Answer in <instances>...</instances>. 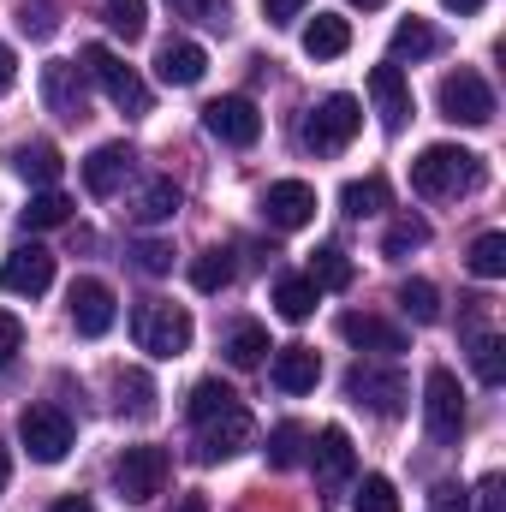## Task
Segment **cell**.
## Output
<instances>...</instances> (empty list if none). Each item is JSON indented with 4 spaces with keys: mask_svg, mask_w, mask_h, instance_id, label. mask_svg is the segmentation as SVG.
I'll list each match as a JSON object with an SVG mask.
<instances>
[{
    "mask_svg": "<svg viewBox=\"0 0 506 512\" xmlns=\"http://www.w3.org/2000/svg\"><path fill=\"white\" fill-rule=\"evenodd\" d=\"M310 0H262V12H268V24H292L298 12H304Z\"/></svg>",
    "mask_w": 506,
    "mask_h": 512,
    "instance_id": "cell-46",
    "label": "cell"
},
{
    "mask_svg": "<svg viewBox=\"0 0 506 512\" xmlns=\"http://www.w3.org/2000/svg\"><path fill=\"white\" fill-rule=\"evenodd\" d=\"M131 262H137L143 274H167V268H173V245H161V239H143V245L131 251Z\"/></svg>",
    "mask_w": 506,
    "mask_h": 512,
    "instance_id": "cell-43",
    "label": "cell"
},
{
    "mask_svg": "<svg viewBox=\"0 0 506 512\" xmlns=\"http://www.w3.org/2000/svg\"><path fill=\"white\" fill-rule=\"evenodd\" d=\"M167 453L161 447H126L120 459H114V489H120V501L131 507H149L161 489H167Z\"/></svg>",
    "mask_w": 506,
    "mask_h": 512,
    "instance_id": "cell-7",
    "label": "cell"
},
{
    "mask_svg": "<svg viewBox=\"0 0 506 512\" xmlns=\"http://www.w3.org/2000/svg\"><path fill=\"white\" fill-rule=\"evenodd\" d=\"M256 435L251 411L245 405H233V411H221V417H209V423H197V459L203 465H221V459H233V453H245Z\"/></svg>",
    "mask_w": 506,
    "mask_h": 512,
    "instance_id": "cell-11",
    "label": "cell"
},
{
    "mask_svg": "<svg viewBox=\"0 0 506 512\" xmlns=\"http://www.w3.org/2000/svg\"><path fill=\"white\" fill-rule=\"evenodd\" d=\"M346 48H352V24H346V18L316 12V18L304 24V54H310V60H340Z\"/></svg>",
    "mask_w": 506,
    "mask_h": 512,
    "instance_id": "cell-24",
    "label": "cell"
},
{
    "mask_svg": "<svg viewBox=\"0 0 506 512\" xmlns=\"http://www.w3.org/2000/svg\"><path fill=\"white\" fill-rule=\"evenodd\" d=\"M429 512H471V495H465L459 483H441V489L429 495Z\"/></svg>",
    "mask_w": 506,
    "mask_h": 512,
    "instance_id": "cell-45",
    "label": "cell"
},
{
    "mask_svg": "<svg viewBox=\"0 0 506 512\" xmlns=\"http://www.w3.org/2000/svg\"><path fill=\"white\" fill-rule=\"evenodd\" d=\"M191 310L185 304H167V298H143L137 310H131V340H137V352H149V358H185L191 352Z\"/></svg>",
    "mask_w": 506,
    "mask_h": 512,
    "instance_id": "cell-2",
    "label": "cell"
},
{
    "mask_svg": "<svg viewBox=\"0 0 506 512\" xmlns=\"http://www.w3.org/2000/svg\"><path fill=\"white\" fill-rule=\"evenodd\" d=\"M399 310H405L417 328H429V322H441V292H435L429 280H405V286H399Z\"/></svg>",
    "mask_w": 506,
    "mask_h": 512,
    "instance_id": "cell-32",
    "label": "cell"
},
{
    "mask_svg": "<svg viewBox=\"0 0 506 512\" xmlns=\"http://www.w3.org/2000/svg\"><path fill=\"white\" fill-rule=\"evenodd\" d=\"M340 203H346V215H358V221H364V215H381V209H387V179H376V173H370V179H352V185L340 191Z\"/></svg>",
    "mask_w": 506,
    "mask_h": 512,
    "instance_id": "cell-38",
    "label": "cell"
},
{
    "mask_svg": "<svg viewBox=\"0 0 506 512\" xmlns=\"http://www.w3.org/2000/svg\"><path fill=\"white\" fill-rule=\"evenodd\" d=\"M6 477H12V459H6V447H0V495H6Z\"/></svg>",
    "mask_w": 506,
    "mask_h": 512,
    "instance_id": "cell-52",
    "label": "cell"
},
{
    "mask_svg": "<svg viewBox=\"0 0 506 512\" xmlns=\"http://www.w3.org/2000/svg\"><path fill=\"white\" fill-rule=\"evenodd\" d=\"M435 102H441V120H453V126H489V120H495V90H489V78L471 72V66L447 72L441 90H435Z\"/></svg>",
    "mask_w": 506,
    "mask_h": 512,
    "instance_id": "cell-5",
    "label": "cell"
},
{
    "mask_svg": "<svg viewBox=\"0 0 506 512\" xmlns=\"http://www.w3.org/2000/svg\"><path fill=\"white\" fill-rule=\"evenodd\" d=\"M18 441H24V453H30L36 465H60V459L72 453V417H66L60 405H24Z\"/></svg>",
    "mask_w": 506,
    "mask_h": 512,
    "instance_id": "cell-6",
    "label": "cell"
},
{
    "mask_svg": "<svg viewBox=\"0 0 506 512\" xmlns=\"http://www.w3.org/2000/svg\"><path fill=\"white\" fill-rule=\"evenodd\" d=\"M262 215H268V227L298 233V227L316 221V191H310L304 179H274V185L262 191Z\"/></svg>",
    "mask_w": 506,
    "mask_h": 512,
    "instance_id": "cell-14",
    "label": "cell"
},
{
    "mask_svg": "<svg viewBox=\"0 0 506 512\" xmlns=\"http://www.w3.org/2000/svg\"><path fill=\"white\" fill-rule=\"evenodd\" d=\"M370 102H376V114H381V126L387 131L411 126V84H405V72H399L393 60L370 72Z\"/></svg>",
    "mask_w": 506,
    "mask_h": 512,
    "instance_id": "cell-19",
    "label": "cell"
},
{
    "mask_svg": "<svg viewBox=\"0 0 506 512\" xmlns=\"http://www.w3.org/2000/svg\"><path fill=\"white\" fill-rule=\"evenodd\" d=\"M66 304H72V328H78L84 340H102V334L114 328V316H120V304H114V292H108L102 280H72Z\"/></svg>",
    "mask_w": 506,
    "mask_h": 512,
    "instance_id": "cell-15",
    "label": "cell"
},
{
    "mask_svg": "<svg viewBox=\"0 0 506 512\" xmlns=\"http://www.w3.org/2000/svg\"><path fill=\"white\" fill-rule=\"evenodd\" d=\"M352 507L358 512H399V489H393L387 477H364L358 495H352Z\"/></svg>",
    "mask_w": 506,
    "mask_h": 512,
    "instance_id": "cell-40",
    "label": "cell"
},
{
    "mask_svg": "<svg viewBox=\"0 0 506 512\" xmlns=\"http://www.w3.org/2000/svg\"><path fill=\"white\" fill-rule=\"evenodd\" d=\"M316 298H322V292L310 286V274H280V280H274V310H280L286 322H304V316L316 310Z\"/></svg>",
    "mask_w": 506,
    "mask_h": 512,
    "instance_id": "cell-28",
    "label": "cell"
},
{
    "mask_svg": "<svg viewBox=\"0 0 506 512\" xmlns=\"http://www.w3.org/2000/svg\"><path fill=\"white\" fill-rule=\"evenodd\" d=\"M221 352H227L233 370H256L262 352H274V346H268V328H262V322H233V334L221 340Z\"/></svg>",
    "mask_w": 506,
    "mask_h": 512,
    "instance_id": "cell-25",
    "label": "cell"
},
{
    "mask_svg": "<svg viewBox=\"0 0 506 512\" xmlns=\"http://www.w3.org/2000/svg\"><path fill=\"white\" fill-rule=\"evenodd\" d=\"M268 376H274L280 393H316V382H322V358H316V346H280Z\"/></svg>",
    "mask_w": 506,
    "mask_h": 512,
    "instance_id": "cell-21",
    "label": "cell"
},
{
    "mask_svg": "<svg viewBox=\"0 0 506 512\" xmlns=\"http://www.w3.org/2000/svg\"><path fill=\"white\" fill-rule=\"evenodd\" d=\"M102 18H108L114 36L137 42V36L149 30V0H102Z\"/></svg>",
    "mask_w": 506,
    "mask_h": 512,
    "instance_id": "cell-34",
    "label": "cell"
},
{
    "mask_svg": "<svg viewBox=\"0 0 506 512\" xmlns=\"http://www.w3.org/2000/svg\"><path fill=\"white\" fill-rule=\"evenodd\" d=\"M465 262H471V274H477V280H501V274H506V233H483V239L471 245Z\"/></svg>",
    "mask_w": 506,
    "mask_h": 512,
    "instance_id": "cell-39",
    "label": "cell"
},
{
    "mask_svg": "<svg viewBox=\"0 0 506 512\" xmlns=\"http://www.w3.org/2000/svg\"><path fill=\"white\" fill-rule=\"evenodd\" d=\"M131 167H137V149H131V143H102V149H90V161H84V191H90V197H114L131 179Z\"/></svg>",
    "mask_w": 506,
    "mask_h": 512,
    "instance_id": "cell-18",
    "label": "cell"
},
{
    "mask_svg": "<svg viewBox=\"0 0 506 512\" xmlns=\"http://www.w3.org/2000/svg\"><path fill=\"white\" fill-rule=\"evenodd\" d=\"M441 6H447V12H483L489 0H441Z\"/></svg>",
    "mask_w": 506,
    "mask_h": 512,
    "instance_id": "cell-50",
    "label": "cell"
},
{
    "mask_svg": "<svg viewBox=\"0 0 506 512\" xmlns=\"http://www.w3.org/2000/svg\"><path fill=\"white\" fill-rule=\"evenodd\" d=\"M227 280H233V251L209 245V251L197 256V262H191V286H197V292H221Z\"/></svg>",
    "mask_w": 506,
    "mask_h": 512,
    "instance_id": "cell-37",
    "label": "cell"
},
{
    "mask_svg": "<svg viewBox=\"0 0 506 512\" xmlns=\"http://www.w3.org/2000/svg\"><path fill=\"white\" fill-rule=\"evenodd\" d=\"M66 221H72V197H60L54 185H48V191H30V209H24V227H30V233L66 227Z\"/></svg>",
    "mask_w": 506,
    "mask_h": 512,
    "instance_id": "cell-31",
    "label": "cell"
},
{
    "mask_svg": "<svg viewBox=\"0 0 506 512\" xmlns=\"http://www.w3.org/2000/svg\"><path fill=\"white\" fill-rule=\"evenodd\" d=\"M48 512H96V507H90L84 495H66V501H54V507H48Z\"/></svg>",
    "mask_w": 506,
    "mask_h": 512,
    "instance_id": "cell-49",
    "label": "cell"
},
{
    "mask_svg": "<svg viewBox=\"0 0 506 512\" xmlns=\"http://www.w3.org/2000/svg\"><path fill=\"white\" fill-rule=\"evenodd\" d=\"M411 191L429 197V203L471 197V191H483V155H471V149H459V143H429V149L411 161Z\"/></svg>",
    "mask_w": 506,
    "mask_h": 512,
    "instance_id": "cell-1",
    "label": "cell"
},
{
    "mask_svg": "<svg viewBox=\"0 0 506 512\" xmlns=\"http://www.w3.org/2000/svg\"><path fill=\"white\" fill-rule=\"evenodd\" d=\"M18 352H24V322H18L12 310H0V370H6Z\"/></svg>",
    "mask_w": 506,
    "mask_h": 512,
    "instance_id": "cell-44",
    "label": "cell"
},
{
    "mask_svg": "<svg viewBox=\"0 0 506 512\" xmlns=\"http://www.w3.org/2000/svg\"><path fill=\"white\" fill-rule=\"evenodd\" d=\"M358 126H364V102L340 90V96H328V102H316V108H310V120H304L298 137H304V149H310V155H340V149L358 137Z\"/></svg>",
    "mask_w": 506,
    "mask_h": 512,
    "instance_id": "cell-4",
    "label": "cell"
},
{
    "mask_svg": "<svg viewBox=\"0 0 506 512\" xmlns=\"http://www.w3.org/2000/svg\"><path fill=\"white\" fill-rule=\"evenodd\" d=\"M477 507H483V512H501V477H483V489H477Z\"/></svg>",
    "mask_w": 506,
    "mask_h": 512,
    "instance_id": "cell-47",
    "label": "cell"
},
{
    "mask_svg": "<svg viewBox=\"0 0 506 512\" xmlns=\"http://www.w3.org/2000/svg\"><path fill=\"white\" fill-rule=\"evenodd\" d=\"M12 84H18V54H12V48H0V96H6Z\"/></svg>",
    "mask_w": 506,
    "mask_h": 512,
    "instance_id": "cell-48",
    "label": "cell"
},
{
    "mask_svg": "<svg viewBox=\"0 0 506 512\" xmlns=\"http://www.w3.org/2000/svg\"><path fill=\"white\" fill-rule=\"evenodd\" d=\"M471 364H477V376L489 387L506 382V340L501 334H471Z\"/></svg>",
    "mask_w": 506,
    "mask_h": 512,
    "instance_id": "cell-35",
    "label": "cell"
},
{
    "mask_svg": "<svg viewBox=\"0 0 506 512\" xmlns=\"http://www.w3.org/2000/svg\"><path fill=\"white\" fill-rule=\"evenodd\" d=\"M78 60H84V78H96V84H102V96H108V102H114V108H120L126 120L149 114V84H143V78L131 72V66L120 60V54H114V48L90 42V48H84Z\"/></svg>",
    "mask_w": 506,
    "mask_h": 512,
    "instance_id": "cell-3",
    "label": "cell"
},
{
    "mask_svg": "<svg viewBox=\"0 0 506 512\" xmlns=\"http://www.w3.org/2000/svg\"><path fill=\"white\" fill-rule=\"evenodd\" d=\"M173 6H179V18H197L209 30H227L233 24V0H173Z\"/></svg>",
    "mask_w": 506,
    "mask_h": 512,
    "instance_id": "cell-41",
    "label": "cell"
},
{
    "mask_svg": "<svg viewBox=\"0 0 506 512\" xmlns=\"http://www.w3.org/2000/svg\"><path fill=\"white\" fill-rule=\"evenodd\" d=\"M340 334L358 346V352H381V358H399L405 352V334L393 328V322H381V316H340Z\"/></svg>",
    "mask_w": 506,
    "mask_h": 512,
    "instance_id": "cell-22",
    "label": "cell"
},
{
    "mask_svg": "<svg viewBox=\"0 0 506 512\" xmlns=\"http://www.w3.org/2000/svg\"><path fill=\"white\" fill-rule=\"evenodd\" d=\"M42 102H48V114H60L66 126L90 120V90H84V66H78V60H48V66H42Z\"/></svg>",
    "mask_w": 506,
    "mask_h": 512,
    "instance_id": "cell-10",
    "label": "cell"
},
{
    "mask_svg": "<svg viewBox=\"0 0 506 512\" xmlns=\"http://www.w3.org/2000/svg\"><path fill=\"white\" fill-rule=\"evenodd\" d=\"M173 512H209V501H203V495H185V501H179Z\"/></svg>",
    "mask_w": 506,
    "mask_h": 512,
    "instance_id": "cell-51",
    "label": "cell"
},
{
    "mask_svg": "<svg viewBox=\"0 0 506 512\" xmlns=\"http://www.w3.org/2000/svg\"><path fill=\"white\" fill-rule=\"evenodd\" d=\"M233 405H245V399H239L227 382H215V376H209V382H197V387H191V399H185L191 423H209V417H221V411H233Z\"/></svg>",
    "mask_w": 506,
    "mask_h": 512,
    "instance_id": "cell-30",
    "label": "cell"
},
{
    "mask_svg": "<svg viewBox=\"0 0 506 512\" xmlns=\"http://www.w3.org/2000/svg\"><path fill=\"white\" fill-rule=\"evenodd\" d=\"M0 286L18 292V298H42V292L54 286V256L42 251V245H18V251H6V262H0Z\"/></svg>",
    "mask_w": 506,
    "mask_h": 512,
    "instance_id": "cell-16",
    "label": "cell"
},
{
    "mask_svg": "<svg viewBox=\"0 0 506 512\" xmlns=\"http://www.w3.org/2000/svg\"><path fill=\"white\" fill-rule=\"evenodd\" d=\"M6 167H12L24 185L48 191V185L60 179V167H66V161H60V149H54V143H42V137H36V143H12V149H6Z\"/></svg>",
    "mask_w": 506,
    "mask_h": 512,
    "instance_id": "cell-20",
    "label": "cell"
},
{
    "mask_svg": "<svg viewBox=\"0 0 506 512\" xmlns=\"http://www.w3.org/2000/svg\"><path fill=\"white\" fill-rule=\"evenodd\" d=\"M310 465H316V489H346L352 483V471H358V447H352V435L340 429V423H328L322 435H316V447H310Z\"/></svg>",
    "mask_w": 506,
    "mask_h": 512,
    "instance_id": "cell-13",
    "label": "cell"
},
{
    "mask_svg": "<svg viewBox=\"0 0 506 512\" xmlns=\"http://www.w3.org/2000/svg\"><path fill=\"white\" fill-rule=\"evenodd\" d=\"M203 72H209V54H203V42H185V36H173V42H161V48H155V78H161V84H173V90H191V84H203Z\"/></svg>",
    "mask_w": 506,
    "mask_h": 512,
    "instance_id": "cell-17",
    "label": "cell"
},
{
    "mask_svg": "<svg viewBox=\"0 0 506 512\" xmlns=\"http://www.w3.org/2000/svg\"><path fill=\"white\" fill-rule=\"evenodd\" d=\"M346 393H352V405H364V411H376V417H399L405 411V399H411V387L399 370H381V364H352V376H346Z\"/></svg>",
    "mask_w": 506,
    "mask_h": 512,
    "instance_id": "cell-9",
    "label": "cell"
},
{
    "mask_svg": "<svg viewBox=\"0 0 506 512\" xmlns=\"http://www.w3.org/2000/svg\"><path fill=\"white\" fill-rule=\"evenodd\" d=\"M352 6H364V12H376V6H387V0H352Z\"/></svg>",
    "mask_w": 506,
    "mask_h": 512,
    "instance_id": "cell-53",
    "label": "cell"
},
{
    "mask_svg": "<svg viewBox=\"0 0 506 512\" xmlns=\"http://www.w3.org/2000/svg\"><path fill=\"white\" fill-rule=\"evenodd\" d=\"M423 423L441 447H453L465 435V393H459V376L453 370H429L423 382Z\"/></svg>",
    "mask_w": 506,
    "mask_h": 512,
    "instance_id": "cell-8",
    "label": "cell"
},
{
    "mask_svg": "<svg viewBox=\"0 0 506 512\" xmlns=\"http://www.w3.org/2000/svg\"><path fill=\"white\" fill-rule=\"evenodd\" d=\"M352 256L340 251V245H322V251H310V286L316 292H346L352 286Z\"/></svg>",
    "mask_w": 506,
    "mask_h": 512,
    "instance_id": "cell-27",
    "label": "cell"
},
{
    "mask_svg": "<svg viewBox=\"0 0 506 512\" xmlns=\"http://www.w3.org/2000/svg\"><path fill=\"white\" fill-rule=\"evenodd\" d=\"M126 215L137 221V227H155V221H173V215H179V185H173V179H143V185L131 191Z\"/></svg>",
    "mask_w": 506,
    "mask_h": 512,
    "instance_id": "cell-23",
    "label": "cell"
},
{
    "mask_svg": "<svg viewBox=\"0 0 506 512\" xmlns=\"http://www.w3.org/2000/svg\"><path fill=\"white\" fill-rule=\"evenodd\" d=\"M387 48H393V66H399V60H429V54L441 48V36H435V24H423V18H399Z\"/></svg>",
    "mask_w": 506,
    "mask_h": 512,
    "instance_id": "cell-26",
    "label": "cell"
},
{
    "mask_svg": "<svg viewBox=\"0 0 506 512\" xmlns=\"http://www.w3.org/2000/svg\"><path fill=\"white\" fill-rule=\"evenodd\" d=\"M298 459H304V423L286 417V423L268 429V465H274V471H292Z\"/></svg>",
    "mask_w": 506,
    "mask_h": 512,
    "instance_id": "cell-33",
    "label": "cell"
},
{
    "mask_svg": "<svg viewBox=\"0 0 506 512\" xmlns=\"http://www.w3.org/2000/svg\"><path fill=\"white\" fill-rule=\"evenodd\" d=\"M54 24H60V18H54V0H24V6H18V30H24V36L42 42V36H54Z\"/></svg>",
    "mask_w": 506,
    "mask_h": 512,
    "instance_id": "cell-42",
    "label": "cell"
},
{
    "mask_svg": "<svg viewBox=\"0 0 506 512\" xmlns=\"http://www.w3.org/2000/svg\"><path fill=\"white\" fill-rule=\"evenodd\" d=\"M203 131L221 137L227 149H251L256 137H262V114H256V102H245V96H221V102L203 108Z\"/></svg>",
    "mask_w": 506,
    "mask_h": 512,
    "instance_id": "cell-12",
    "label": "cell"
},
{
    "mask_svg": "<svg viewBox=\"0 0 506 512\" xmlns=\"http://www.w3.org/2000/svg\"><path fill=\"white\" fill-rule=\"evenodd\" d=\"M114 405H120V417H155V382L143 376V370H120L114 376Z\"/></svg>",
    "mask_w": 506,
    "mask_h": 512,
    "instance_id": "cell-29",
    "label": "cell"
},
{
    "mask_svg": "<svg viewBox=\"0 0 506 512\" xmlns=\"http://www.w3.org/2000/svg\"><path fill=\"white\" fill-rule=\"evenodd\" d=\"M429 245V221L423 215H399L393 227H387V239H381V256H411Z\"/></svg>",
    "mask_w": 506,
    "mask_h": 512,
    "instance_id": "cell-36",
    "label": "cell"
}]
</instances>
